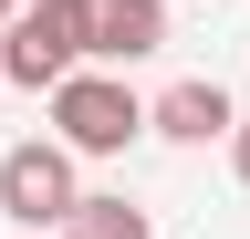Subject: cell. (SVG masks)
<instances>
[{"mask_svg": "<svg viewBox=\"0 0 250 239\" xmlns=\"http://www.w3.org/2000/svg\"><path fill=\"white\" fill-rule=\"evenodd\" d=\"M229 166H240V187H250V114L229 125Z\"/></svg>", "mask_w": 250, "mask_h": 239, "instance_id": "obj_7", "label": "cell"}, {"mask_svg": "<svg viewBox=\"0 0 250 239\" xmlns=\"http://www.w3.org/2000/svg\"><path fill=\"white\" fill-rule=\"evenodd\" d=\"M52 135L73 146V156H125V146L146 135V94L125 73H83L73 63V73L52 83Z\"/></svg>", "mask_w": 250, "mask_h": 239, "instance_id": "obj_2", "label": "cell"}, {"mask_svg": "<svg viewBox=\"0 0 250 239\" xmlns=\"http://www.w3.org/2000/svg\"><path fill=\"white\" fill-rule=\"evenodd\" d=\"M62 239H156V219H146L136 198H73Z\"/></svg>", "mask_w": 250, "mask_h": 239, "instance_id": "obj_6", "label": "cell"}, {"mask_svg": "<svg viewBox=\"0 0 250 239\" xmlns=\"http://www.w3.org/2000/svg\"><path fill=\"white\" fill-rule=\"evenodd\" d=\"M83 42H94V0H21V11L0 21V83L52 94V83L83 63Z\"/></svg>", "mask_w": 250, "mask_h": 239, "instance_id": "obj_1", "label": "cell"}, {"mask_svg": "<svg viewBox=\"0 0 250 239\" xmlns=\"http://www.w3.org/2000/svg\"><path fill=\"white\" fill-rule=\"evenodd\" d=\"M146 52H167V0H94L83 63H146Z\"/></svg>", "mask_w": 250, "mask_h": 239, "instance_id": "obj_5", "label": "cell"}, {"mask_svg": "<svg viewBox=\"0 0 250 239\" xmlns=\"http://www.w3.org/2000/svg\"><path fill=\"white\" fill-rule=\"evenodd\" d=\"M73 146H62V135H31V146H11V156H0V219H11V229H62V219H73Z\"/></svg>", "mask_w": 250, "mask_h": 239, "instance_id": "obj_3", "label": "cell"}, {"mask_svg": "<svg viewBox=\"0 0 250 239\" xmlns=\"http://www.w3.org/2000/svg\"><path fill=\"white\" fill-rule=\"evenodd\" d=\"M240 125V104H229V83H208V73H188V83H167V94L146 104V135H167V146H219Z\"/></svg>", "mask_w": 250, "mask_h": 239, "instance_id": "obj_4", "label": "cell"}, {"mask_svg": "<svg viewBox=\"0 0 250 239\" xmlns=\"http://www.w3.org/2000/svg\"><path fill=\"white\" fill-rule=\"evenodd\" d=\"M11 11H21V0H0V21H11Z\"/></svg>", "mask_w": 250, "mask_h": 239, "instance_id": "obj_8", "label": "cell"}]
</instances>
